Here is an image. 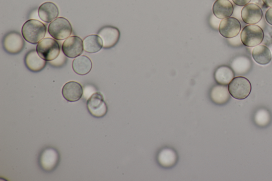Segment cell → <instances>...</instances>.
Returning a JSON list of instances; mask_svg holds the SVG:
<instances>
[{"label":"cell","instance_id":"6da1fadb","mask_svg":"<svg viewBox=\"0 0 272 181\" xmlns=\"http://www.w3.org/2000/svg\"><path fill=\"white\" fill-rule=\"evenodd\" d=\"M47 33V27L43 22L36 19L27 21L22 27L24 39L32 44H39Z\"/></svg>","mask_w":272,"mask_h":181},{"label":"cell","instance_id":"7a4b0ae2","mask_svg":"<svg viewBox=\"0 0 272 181\" xmlns=\"http://www.w3.org/2000/svg\"><path fill=\"white\" fill-rule=\"evenodd\" d=\"M37 54L45 61L51 62L56 60L61 54L59 43L51 38H46L37 44Z\"/></svg>","mask_w":272,"mask_h":181},{"label":"cell","instance_id":"3957f363","mask_svg":"<svg viewBox=\"0 0 272 181\" xmlns=\"http://www.w3.org/2000/svg\"><path fill=\"white\" fill-rule=\"evenodd\" d=\"M241 40L245 46L253 48L261 44L264 39L263 29L258 25H249L244 27L240 34Z\"/></svg>","mask_w":272,"mask_h":181},{"label":"cell","instance_id":"277c9868","mask_svg":"<svg viewBox=\"0 0 272 181\" xmlns=\"http://www.w3.org/2000/svg\"><path fill=\"white\" fill-rule=\"evenodd\" d=\"M50 35L55 40L63 41L71 35L72 28L70 22L64 17H59L51 22L48 27Z\"/></svg>","mask_w":272,"mask_h":181},{"label":"cell","instance_id":"5b68a950","mask_svg":"<svg viewBox=\"0 0 272 181\" xmlns=\"http://www.w3.org/2000/svg\"><path fill=\"white\" fill-rule=\"evenodd\" d=\"M230 95L236 100H243L247 98L252 92V84L244 77H237L231 81L228 86Z\"/></svg>","mask_w":272,"mask_h":181},{"label":"cell","instance_id":"8992f818","mask_svg":"<svg viewBox=\"0 0 272 181\" xmlns=\"http://www.w3.org/2000/svg\"><path fill=\"white\" fill-rule=\"evenodd\" d=\"M20 33L13 31L3 37L2 45L4 50L11 55H17L24 50L25 43Z\"/></svg>","mask_w":272,"mask_h":181},{"label":"cell","instance_id":"52a82bcc","mask_svg":"<svg viewBox=\"0 0 272 181\" xmlns=\"http://www.w3.org/2000/svg\"><path fill=\"white\" fill-rule=\"evenodd\" d=\"M88 111L93 117L101 118L104 117L108 112L107 104L104 100L103 95L99 92L93 94L87 102Z\"/></svg>","mask_w":272,"mask_h":181},{"label":"cell","instance_id":"ba28073f","mask_svg":"<svg viewBox=\"0 0 272 181\" xmlns=\"http://www.w3.org/2000/svg\"><path fill=\"white\" fill-rule=\"evenodd\" d=\"M64 54L68 58L73 59L80 56L84 51L83 41L78 36L68 37L62 46Z\"/></svg>","mask_w":272,"mask_h":181},{"label":"cell","instance_id":"9c48e42d","mask_svg":"<svg viewBox=\"0 0 272 181\" xmlns=\"http://www.w3.org/2000/svg\"><path fill=\"white\" fill-rule=\"evenodd\" d=\"M242 20L245 24L255 25L259 23L263 17L261 7L255 3H249L244 6L241 10Z\"/></svg>","mask_w":272,"mask_h":181},{"label":"cell","instance_id":"30bf717a","mask_svg":"<svg viewBox=\"0 0 272 181\" xmlns=\"http://www.w3.org/2000/svg\"><path fill=\"white\" fill-rule=\"evenodd\" d=\"M241 31L240 21L235 17L222 20L218 27V31L226 39H232L239 35Z\"/></svg>","mask_w":272,"mask_h":181},{"label":"cell","instance_id":"8fae6325","mask_svg":"<svg viewBox=\"0 0 272 181\" xmlns=\"http://www.w3.org/2000/svg\"><path fill=\"white\" fill-rule=\"evenodd\" d=\"M99 35L102 40L103 48L105 49H111L118 42L120 33L119 30L113 26H105L100 30Z\"/></svg>","mask_w":272,"mask_h":181},{"label":"cell","instance_id":"7c38bea8","mask_svg":"<svg viewBox=\"0 0 272 181\" xmlns=\"http://www.w3.org/2000/svg\"><path fill=\"white\" fill-rule=\"evenodd\" d=\"M62 94L68 102H74L81 99L83 95V89L79 83L69 81L64 86Z\"/></svg>","mask_w":272,"mask_h":181},{"label":"cell","instance_id":"4fadbf2b","mask_svg":"<svg viewBox=\"0 0 272 181\" xmlns=\"http://www.w3.org/2000/svg\"><path fill=\"white\" fill-rule=\"evenodd\" d=\"M47 62L37 54L35 50L29 51L25 58V65L29 70L33 72L43 70L47 65Z\"/></svg>","mask_w":272,"mask_h":181},{"label":"cell","instance_id":"5bb4252c","mask_svg":"<svg viewBox=\"0 0 272 181\" xmlns=\"http://www.w3.org/2000/svg\"><path fill=\"white\" fill-rule=\"evenodd\" d=\"M59 161V154L56 150L53 148L45 149L40 158L41 167L47 171L54 170L57 167Z\"/></svg>","mask_w":272,"mask_h":181},{"label":"cell","instance_id":"9a60e30c","mask_svg":"<svg viewBox=\"0 0 272 181\" xmlns=\"http://www.w3.org/2000/svg\"><path fill=\"white\" fill-rule=\"evenodd\" d=\"M38 13L40 18L43 21L49 23L58 18L59 11L56 4L47 2L40 5Z\"/></svg>","mask_w":272,"mask_h":181},{"label":"cell","instance_id":"2e32d148","mask_svg":"<svg viewBox=\"0 0 272 181\" xmlns=\"http://www.w3.org/2000/svg\"><path fill=\"white\" fill-rule=\"evenodd\" d=\"M233 11V5L229 0H216L213 6V14L218 19L229 18Z\"/></svg>","mask_w":272,"mask_h":181},{"label":"cell","instance_id":"e0dca14e","mask_svg":"<svg viewBox=\"0 0 272 181\" xmlns=\"http://www.w3.org/2000/svg\"><path fill=\"white\" fill-rule=\"evenodd\" d=\"M92 62L86 56H80L75 58L72 64L73 71L80 75H85L91 71Z\"/></svg>","mask_w":272,"mask_h":181},{"label":"cell","instance_id":"ac0fdd59","mask_svg":"<svg viewBox=\"0 0 272 181\" xmlns=\"http://www.w3.org/2000/svg\"><path fill=\"white\" fill-rule=\"evenodd\" d=\"M252 57L257 63L262 65L268 64L272 59L270 49L264 45H259L254 48Z\"/></svg>","mask_w":272,"mask_h":181},{"label":"cell","instance_id":"d6986e66","mask_svg":"<svg viewBox=\"0 0 272 181\" xmlns=\"http://www.w3.org/2000/svg\"><path fill=\"white\" fill-rule=\"evenodd\" d=\"M230 94L227 86L217 85L211 89L210 99L217 104H223L228 102L230 99Z\"/></svg>","mask_w":272,"mask_h":181},{"label":"cell","instance_id":"ffe728a7","mask_svg":"<svg viewBox=\"0 0 272 181\" xmlns=\"http://www.w3.org/2000/svg\"><path fill=\"white\" fill-rule=\"evenodd\" d=\"M235 72L228 66L223 65L218 67L214 73V78L218 84L229 85L235 78Z\"/></svg>","mask_w":272,"mask_h":181},{"label":"cell","instance_id":"44dd1931","mask_svg":"<svg viewBox=\"0 0 272 181\" xmlns=\"http://www.w3.org/2000/svg\"><path fill=\"white\" fill-rule=\"evenodd\" d=\"M84 51L88 54H95L103 48V41L101 38L97 35H90L83 40Z\"/></svg>","mask_w":272,"mask_h":181},{"label":"cell","instance_id":"7402d4cb","mask_svg":"<svg viewBox=\"0 0 272 181\" xmlns=\"http://www.w3.org/2000/svg\"><path fill=\"white\" fill-rule=\"evenodd\" d=\"M231 66L236 74H244L251 69V60L245 56L238 57L233 60Z\"/></svg>","mask_w":272,"mask_h":181},{"label":"cell","instance_id":"603a6c76","mask_svg":"<svg viewBox=\"0 0 272 181\" xmlns=\"http://www.w3.org/2000/svg\"><path fill=\"white\" fill-rule=\"evenodd\" d=\"M177 160V156L176 153L171 149H164L158 154V162L164 167H172L176 164Z\"/></svg>","mask_w":272,"mask_h":181},{"label":"cell","instance_id":"cb8c5ba5","mask_svg":"<svg viewBox=\"0 0 272 181\" xmlns=\"http://www.w3.org/2000/svg\"><path fill=\"white\" fill-rule=\"evenodd\" d=\"M270 119L269 112L264 110L258 111L255 117L256 123L261 126H265L269 124Z\"/></svg>","mask_w":272,"mask_h":181},{"label":"cell","instance_id":"d4e9b609","mask_svg":"<svg viewBox=\"0 0 272 181\" xmlns=\"http://www.w3.org/2000/svg\"><path fill=\"white\" fill-rule=\"evenodd\" d=\"M228 41L231 45L235 47L240 46V45L243 44L241 40L240 35H238L235 37L232 38V39H229Z\"/></svg>","mask_w":272,"mask_h":181},{"label":"cell","instance_id":"484cf974","mask_svg":"<svg viewBox=\"0 0 272 181\" xmlns=\"http://www.w3.org/2000/svg\"><path fill=\"white\" fill-rule=\"evenodd\" d=\"M265 17L268 23L272 26V7L267 11Z\"/></svg>","mask_w":272,"mask_h":181},{"label":"cell","instance_id":"4316f807","mask_svg":"<svg viewBox=\"0 0 272 181\" xmlns=\"http://www.w3.org/2000/svg\"><path fill=\"white\" fill-rule=\"evenodd\" d=\"M251 1L252 0H232L233 2L239 6H245Z\"/></svg>","mask_w":272,"mask_h":181},{"label":"cell","instance_id":"83f0119b","mask_svg":"<svg viewBox=\"0 0 272 181\" xmlns=\"http://www.w3.org/2000/svg\"><path fill=\"white\" fill-rule=\"evenodd\" d=\"M263 3L269 7H272V0H262Z\"/></svg>","mask_w":272,"mask_h":181},{"label":"cell","instance_id":"f1b7e54d","mask_svg":"<svg viewBox=\"0 0 272 181\" xmlns=\"http://www.w3.org/2000/svg\"><path fill=\"white\" fill-rule=\"evenodd\" d=\"M269 49L271 51V55H272V43L270 45Z\"/></svg>","mask_w":272,"mask_h":181}]
</instances>
